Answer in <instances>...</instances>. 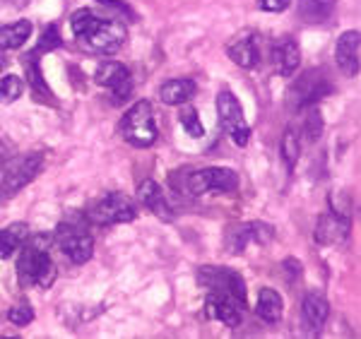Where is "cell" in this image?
<instances>
[{
	"label": "cell",
	"instance_id": "1",
	"mask_svg": "<svg viewBox=\"0 0 361 339\" xmlns=\"http://www.w3.org/2000/svg\"><path fill=\"white\" fill-rule=\"evenodd\" d=\"M70 29L84 48L99 55H114L128 41V32L121 22L99 17L92 10H75L70 17Z\"/></svg>",
	"mask_w": 361,
	"mask_h": 339
},
{
	"label": "cell",
	"instance_id": "2",
	"mask_svg": "<svg viewBox=\"0 0 361 339\" xmlns=\"http://www.w3.org/2000/svg\"><path fill=\"white\" fill-rule=\"evenodd\" d=\"M51 236L39 234V236H27L22 243V253L17 258V277L22 284H39V286H51L55 279V265L51 260Z\"/></svg>",
	"mask_w": 361,
	"mask_h": 339
},
{
	"label": "cell",
	"instance_id": "3",
	"mask_svg": "<svg viewBox=\"0 0 361 339\" xmlns=\"http://www.w3.org/2000/svg\"><path fill=\"white\" fill-rule=\"evenodd\" d=\"M44 157L37 152H27V154H15L8 159H0V200H8L20 193L27 183L41 173Z\"/></svg>",
	"mask_w": 361,
	"mask_h": 339
},
{
	"label": "cell",
	"instance_id": "4",
	"mask_svg": "<svg viewBox=\"0 0 361 339\" xmlns=\"http://www.w3.org/2000/svg\"><path fill=\"white\" fill-rule=\"evenodd\" d=\"M55 241L63 255L75 265H84L94 253V239L89 234V222L82 214H75V219H63L55 229Z\"/></svg>",
	"mask_w": 361,
	"mask_h": 339
},
{
	"label": "cell",
	"instance_id": "5",
	"mask_svg": "<svg viewBox=\"0 0 361 339\" xmlns=\"http://www.w3.org/2000/svg\"><path fill=\"white\" fill-rule=\"evenodd\" d=\"M118 130H121L123 140L133 147H152L157 142V118H155V109H152L150 101H135V104L123 113L121 123H118Z\"/></svg>",
	"mask_w": 361,
	"mask_h": 339
},
{
	"label": "cell",
	"instance_id": "6",
	"mask_svg": "<svg viewBox=\"0 0 361 339\" xmlns=\"http://www.w3.org/2000/svg\"><path fill=\"white\" fill-rule=\"evenodd\" d=\"M239 188V176L231 168H200L190 171L183 178V190L193 197L207 195V193H231Z\"/></svg>",
	"mask_w": 361,
	"mask_h": 339
},
{
	"label": "cell",
	"instance_id": "7",
	"mask_svg": "<svg viewBox=\"0 0 361 339\" xmlns=\"http://www.w3.org/2000/svg\"><path fill=\"white\" fill-rule=\"evenodd\" d=\"M84 217H87L89 224H99V226L128 224L138 217V207H135V202L128 195L111 193V195H106L94 202Z\"/></svg>",
	"mask_w": 361,
	"mask_h": 339
},
{
	"label": "cell",
	"instance_id": "8",
	"mask_svg": "<svg viewBox=\"0 0 361 339\" xmlns=\"http://www.w3.org/2000/svg\"><path fill=\"white\" fill-rule=\"evenodd\" d=\"M197 284L207 291H217L224 296H231L239 301L241 306H248V293H246V281L236 270L229 267H200L197 270Z\"/></svg>",
	"mask_w": 361,
	"mask_h": 339
},
{
	"label": "cell",
	"instance_id": "9",
	"mask_svg": "<svg viewBox=\"0 0 361 339\" xmlns=\"http://www.w3.org/2000/svg\"><path fill=\"white\" fill-rule=\"evenodd\" d=\"M217 116H219V123L222 128L227 130V135L234 140L236 147H246L248 140H251V126H248L246 116H244V109H241L239 99L224 89L219 92L217 97Z\"/></svg>",
	"mask_w": 361,
	"mask_h": 339
},
{
	"label": "cell",
	"instance_id": "10",
	"mask_svg": "<svg viewBox=\"0 0 361 339\" xmlns=\"http://www.w3.org/2000/svg\"><path fill=\"white\" fill-rule=\"evenodd\" d=\"M330 92H332V82L328 77L318 70H311L301 80L294 82V87L289 92V101L294 109H308V106L318 104L320 99L328 97Z\"/></svg>",
	"mask_w": 361,
	"mask_h": 339
},
{
	"label": "cell",
	"instance_id": "11",
	"mask_svg": "<svg viewBox=\"0 0 361 339\" xmlns=\"http://www.w3.org/2000/svg\"><path fill=\"white\" fill-rule=\"evenodd\" d=\"M352 222H349L347 214L335 212V207H330L325 214H320L318 224H315V243L318 246H335L342 243L349 236Z\"/></svg>",
	"mask_w": 361,
	"mask_h": 339
},
{
	"label": "cell",
	"instance_id": "12",
	"mask_svg": "<svg viewBox=\"0 0 361 339\" xmlns=\"http://www.w3.org/2000/svg\"><path fill=\"white\" fill-rule=\"evenodd\" d=\"M330 306L323 293L311 291L301 298V327L308 335H320V330L328 323Z\"/></svg>",
	"mask_w": 361,
	"mask_h": 339
},
{
	"label": "cell",
	"instance_id": "13",
	"mask_svg": "<svg viewBox=\"0 0 361 339\" xmlns=\"http://www.w3.org/2000/svg\"><path fill=\"white\" fill-rule=\"evenodd\" d=\"M205 310L207 315L219 323H224L227 327H239L244 323V306L239 301H234L231 296H224V293L210 291L205 298Z\"/></svg>",
	"mask_w": 361,
	"mask_h": 339
},
{
	"label": "cell",
	"instance_id": "14",
	"mask_svg": "<svg viewBox=\"0 0 361 339\" xmlns=\"http://www.w3.org/2000/svg\"><path fill=\"white\" fill-rule=\"evenodd\" d=\"M94 80H97V84H101L104 89L114 92V97L118 101L128 99V94H131V89H133L131 70H128L123 63H104L97 70Z\"/></svg>",
	"mask_w": 361,
	"mask_h": 339
},
{
	"label": "cell",
	"instance_id": "15",
	"mask_svg": "<svg viewBox=\"0 0 361 339\" xmlns=\"http://www.w3.org/2000/svg\"><path fill=\"white\" fill-rule=\"evenodd\" d=\"M227 55L244 70L258 67L261 65V39H258V34L246 32L241 36H236L227 46Z\"/></svg>",
	"mask_w": 361,
	"mask_h": 339
},
{
	"label": "cell",
	"instance_id": "16",
	"mask_svg": "<svg viewBox=\"0 0 361 339\" xmlns=\"http://www.w3.org/2000/svg\"><path fill=\"white\" fill-rule=\"evenodd\" d=\"M273 241V229L263 222H246L239 224L229 231L227 236V248L231 253H241L248 243H270Z\"/></svg>",
	"mask_w": 361,
	"mask_h": 339
},
{
	"label": "cell",
	"instance_id": "17",
	"mask_svg": "<svg viewBox=\"0 0 361 339\" xmlns=\"http://www.w3.org/2000/svg\"><path fill=\"white\" fill-rule=\"evenodd\" d=\"M270 58H273V65H275V70H277V75L291 77L298 70V65H301V51H298V44L294 39L284 36L273 44Z\"/></svg>",
	"mask_w": 361,
	"mask_h": 339
},
{
	"label": "cell",
	"instance_id": "18",
	"mask_svg": "<svg viewBox=\"0 0 361 339\" xmlns=\"http://www.w3.org/2000/svg\"><path fill=\"white\" fill-rule=\"evenodd\" d=\"M359 48H361V34L357 29L345 32L340 39H337L335 46V60L340 65V70L345 75L354 77L359 72Z\"/></svg>",
	"mask_w": 361,
	"mask_h": 339
},
{
	"label": "cell",
	"instance_id": "19",
	"mask_svg": "<svg viewBox=\"0 0 361 339\" xmlns=\"http://www.w3.org/2000/svg\"><path fill=\"white\" fill-rule=\"evenodd\" d=\"M138 200L143 202L152 214H157L159 219H164V222H169V219L173 217L171 205L166 202V197H164V193H162V188H159L157 180L147 178L138 185Z\"/></svg>",
	"mask_w": 361,
	"mask_h": 339
},
{
	"label": "cell",
	"instance_id": "20",
	"mask_svg": "<svg viewBox=\"0 0 361 339\" xmlns=\"http://www.w3.org/2000/svg\"><path fill=\"white\" fill-rule=\"evenodd\" d=\"M337 8V0H298L296 15L306 25H323Z\"/></svg>",
	"mask_w": 361,
	"mask_h": 339
},
{
	"label": "cell",
	"instance_id": "21",
	"mask_svg": "<svg viewBox=\"0 0 361 339\" xmlns=\"http://www.w3.org/2000/svg\"><path fill=\"white\" fill-rule=\"evenodd\" d=\"M193 97H195V82L193 80H183V77H178V80H169L159 87V99L169 106L188 104Z\"/></svg>",
	"mask_w": 361,
	"mask_h": 339
},
{
	"label": "cell",
	"instance_id": "22",
	"mask_svg": "<svg viewBox=\"0 0 361 339\" xmlns=\"http://www.w3.org/2000/svg\"><path fill=\"white\" fill-rule=\"evenodd\" d=\"M282 308H284V303H282V296L275 289H261L258 293V303H256V315L263 320V323L268 325H277L280 318H282Z\"/></svg>",
	"mask_w": 361,
	"mask_h": 339
},
{
	"label": "cell",
	"instance_id": "23",
	"mask_svg": "<svg viewBox=\"0 0 361 339\" xmlns=\"http://www.w3.org/2000/svg\"><path fill=\"white\" fill-rule=\"evenodd\" d=\"M32 22L29 20H20L13 22V25L0 27V51H13V48H22L32 36Z\"/></svg>",
	"mask_w": 361,
	"mask_h": 339
},
{
	"label": "cell",
	"instance_id": "24",
	"mask_svg": "<svg viewBox=\"0 0 361 339\" xmlns=\"http://www.w3.org/2000/svg\"><path fill=\"white\" fill-rule=\"evenodd\" d=\"M29 236V226L25 222L13 224L8 229L0 231V260H10L17 251L22 248V243Z\"/></svg>",
	"mask_w": 361,
	"mask_h": 339
},
{
	"label": "cell",
	"instance_id": "25",
	"mask_svg": "<svg viewBox=\"0 0 361 339\" xmlns=\"http://www.w3.org/2000/svg\"><path fill=\"white\" fill-rule=\"evenodd\" d=\"M298 154H301V138L296 128H287L282 135V159H284L287 171H294Z\"/></svg>",
	"mask_w": 361,
	"mask_h": 339
},
{
	"label": "cell",
	"instance_id": "26",
	"mask_svg": "<svg viewBox=\"0 0 361 339\" xmlns=\"http://www.w3.org/2000/svg\"><path fill=\"white\" fill-rule=\"evenodd\" d=\"M27 77H29V87L34 89V97L51 101V89H48V84L41 75L39 58H37V63H34V60H27Z\"/></svg>",
	"mask_w": 361,
	"mask_h": 339
},
{
	"label": "cell",
	"instance_id": "27",
	"mask_svg": "<svg viewBox=\"0 0 361 339\" xmlns=\"http://www.w3.org/2000/svg\"><path fill=\"white\" fill-rule=\"evenodd\" d=\"M178 118H180V126H183V130L190 135V138H202V135H205V128H202L195 106H183L178 113Z\"/></svg>",
	"mask_w": 361,
	"mask_h": 339
},
{
	"label": "cell",
	"instance_id": "28",
	"mask_svg": "<svg viewBox=\"0 0 361 339\" xmlns=\"http://www.w3.org/2000/svg\"><path fill=\"white\" fill-rule=\"evenodd\" d=\"M22 92H25V80L17 75H5L3 80H0V99L3 101H15L22 97Z\"/></svg>",
	"mask_w": 361,
	"mask_h": 339
},
{
	"label": "cell",
	"instance_id": "29",
	"mask_svg": "<svg viewBox=\"0 0 361 339\" xmlns=\"http://www.w3.org/2000/svg\"><path fill=\"white\" fill-rule=\"evenodd\" d=\"M63 46V39H60V34H58V27L55 25H48L46 27V32H44V36H41V41H39V51H37V55H41V53H46V51H53V48H60Z\"/></svg>",
	"mask_w": 361,
	"mask_h": 339
},
{
	"label": "cell",
	"instance_id": "30",
	"mask_svg": "<svg viewBox=\"0 0 361 339\" xmlns=\"http://www.w3.org/2000/svg\"><path fill=\"white\" fill-rule=\"evenodd\" d=\"M303 133L298 135L301 138V142L306 140V142H313V140H318V135H320V126H323V121H320V113L318 111H311V113H306V123H303Z\"/></svg>",
	"mask_w": 361,
	"mask_h": 339
},
{
	"label": "cell",
	"instance_id": "31",
	"mask_svg": "<svg viewBox=\"0 0 361 339\" xmlns=\"http://www.w3.org/2000/svg\"><path fill=\"white\" fill-rule=\"evenodd\" d=\"M8 320L17 327H27L34 320V310L32 306H27V303H20V306L8 310Z\"/></svg>",
	"mask_w": 361,
	"mask_h": 339
},
{
	"label": "cell",
	"instance_id": "32",
	"mask_svg": "<svg viewBox=\"0 0 361 339\" xmlns=\"http://www.w3.org/2000/svg\"><path fill=\"white\" fill-rule=\"evenodd\" d=\"M258 8L265 13H282L289 8V0H258Z\"/></svg>",
	"mask_w": 361,
	"mask_h": 339
},
{
	"label": "cell",
	"instance_id": "33",
	"mask_svg": "<svg viewBox=\"0 0 361 339\" xmlns=\"http://www.w3.org/2000/svg\"><path fill=\"white\" fill-rule=\"evenodd\" d=\"M99 3L109 5V8H118L121 13H126V15H133V13H131V8H128L126 3H121V0H99Z\"/></svg>",
	"mask_w": 361,
	"mask_h": 339
},
{
	"label": "cell",
	"instance_id": "34",
	"mask_svg": "<svg viewBox=\"0 0 361 339\" xmlns=\"http://www.w3.org/2000/svg\"><path fill=\"white\" fill-rule=\"evenodd\" d=\"M13 3H25V0H13Z\"/></svg>",
	"mask_w": 361,
	"mask_h": 339
}]
</instances>
